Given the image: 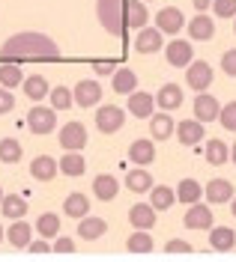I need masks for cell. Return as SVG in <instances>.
<instances>
[{"instance_id":"cell-24","label":"cell","mask_w":236,"mask_h":262,"mask_svg":"<svg viewBox=\"0 0 236 262\" xmlns=\"http://www.w3.org/2000/svg\"><path fill=\"white\" fill-rule=\"evenodd\" d=\"M6 238H9V245H12V247H27L30 242H33V227H30V224H24V221L18 217L15 224L9 227Z\"/></svg>"},{"instance_id":"cell-40","label":"cell","mask_w":236,"mask_h":262,"mask_svg":"<svg viewBox=\"0 0 236 262\" xmlns=\"http://www.w3.org/2000/svg\"><path fill=\"white\" fill-rule=\"evenodd\" d=\"M48 96H51V107H54V111H69L72 101H75V96L69 93L66 86H54Z\"/></svg>"},{"instance_id":"cell-32","label":"cell","mask_w":236,"mask_h":262,"mask_svg":"<svg viewBox=\"0 0 236 262\" xmlns=\"http://www.w3.org/2000/svg\"><path fill=\"white\" fill-rule=\"evenodd\" d=\"M126 247H129V253H137V256L150 253V250H152L150 232H147V229H137V232H132V235H129V242H126Z\"/></svg>"},{"instance_id":"cell-29","label":"cell","mask_w":236,"mask_h":262,"mask_svg":"<svg viewBox=\"0 0 236 262\" xmlns=\"http://www.w3.org/2000/svg\"><path fill=\"white\" fill-rule=\"evenodd\" d=\"M36 232H39L42 238H57V235H60V217H57L54 212L39 214V221H36Z\"/></svg>"},{"instance_id":"cell-39","label":"cell","mask_w":236,"mask_h":262,"mask_svg":"<svg viewBox=\"0 0 236 262\" xmlns=\"http://www.w3.org/2000/svg\"><path fill=\"white\" fill-rule=\"evenodd\" d=\"M0 83L9 90V86H18V83H24V75H21V69L15 63H3L0 66Z\"/></svg>"},{"instance_id":"cell-20","label":"cell","mask_w":236,"mask_h":262,"mask_svg":"<svg viewBox=\"0 0 236 262\" xmlns=\"http://www.w3.org/2000/svg\"><path fill=\"white\" fill-rule=\"evenodd\" d=\"M93 194H96V200L108 203V200H114V196L120 194V182L114 179V176H108V173H102V176H96V182H93Z\"/></svg>"},{"instance_id":"cell-3","label":"cell","mask_w":236,"mask_h":262,"mask_svg":"<svg viewBox=\"0 0 236 262\" xmlns=\"http://www.w3.org/2000/svg\"><path fill=\"white\" fill-rule=\"evenodd\" d=\"M123 122H126V111L117 107V104H105L96 111V128L102 134H114V131L123 128Z\"/></svg>"},{"instance_id":"cell-38","label":"cell","mask_w":236,"mask_h":262,"mask_svg":"<svg viewBox=\"0 0 236 262\" xmlns=\"http://www.w3.org/2000/svg\"><path fill=\"white\" fill-rule=\"evenodd\" d=\"M21 158V143L15 137H3L0 140V161L3 164H15Z\"/></svg>"},{"instance_id":"cell-47","label":"cell","mask_w":236,"mask_h":262,"mask_svg":"<svg viewBox=\"0 0 236 262\" xmlns=\"http://www.w3.org/2000/svg\"><path fill=\"white\" fill-rule=\"evenodd\" d=\"M27 250L33 253V256H48V253H54V247H48V242L42 238V242H30L27 245Z\"/></svg>"},{"instance_id":"cell-11","label":"cell","mask_w":236,"mask_h":262,"mask_svg":"<svg viewBox=\"0 0 236 262\" xmlns=\"http://www.w3.org/2000/svg\"><path fill=\"white\" fill-rule=\"evenodd\" d=\"M203 194H206V200H209L212 206H221V203H230V200H233V185L227 179H212L203 188Z\"/></svg>"},{"instance_id":"cell-28","label":"cell","mask_w":236,"mask_h":262,"mask_svg":"<svg viewBox=\"0 0 236 262\" xmlns=\"http://www.w3.org/2000/svg\"><path fill=\"white\" fill-rule=\"evenodd\" d=\"M0 209H3V214L9 217V221H18V217H24L27 214V203L21 200L18 194H9L0 200Z\"/></svg>"},{"instance_id":"cell-21","label":"cell","mask_w":236,"mask_h":262,"mask_svg":"<svg viewBox=\"0 0 236 262\" xmlns=\"http://www.w3.org/2000/svg\"><path fill=\"white\" fill-rule=\"evenodd\" d=\"M57 170H60V164L54 161V158H48V155H39V158H33V164H30V173H33V179H39V182H51L57 176Z\"/></svg>"},{"instance_id":"cell-26","label":"cell","mask_w":236,"mask_h":262,"mask_svg":"<svg viewBox=\"0 0 236 262\" xmlns=\"http://www.w3.org/2000/svg\"><path fill=\"white\" fill-rule=\"evenodd\" d=\"M135 86H137V75L132 69H117L114 72V93L129 96V93H135Z\"/></svg>"},{"instance_id":"cell-30","label":"cell","mask_w":236,"mask_h":262,"mask_svg":"<svg viewBox=\"0 0 236 262\" xmlns=\"http://www.w3.org/2000/svg\"><path fill=\"white\" fill-rule=\"evenodd\" d=\"M129 158L135 164H150L155 158V146H152V140H135L132 146H129Z\"/></svg>"},{"instance_id":"cell-44","label":"cell","mask_w":236,"mask_h":262,"mask_svg":"<svg viewBox=\"0 0 236 262\" xmlns=\"http://www.w3.org/2000/svg\"><path fill=\"white\" fill-rule=\"evenodd\" d=\"M54 253H60V256H72V253H75V242L66 238V235H60V238L54 242Z\"/></svg>"},{"instance_id":"cell-12","label":"cell","mask_w":236,"mask_h":262,"mask_svg":"<svg viewBox=\"0 0 236 262\" xmlns=\"http://www.w3.org/2000/svg\"><path fill=\"white\" fill-rule=\"evenodd\" d=\"M176 137H180L183 146H198L203 140V122L201 119H186V122H180V125H176Z\"/></svg>"},{"instance_id":"cell-8","label":"cell","mask_w":236,"mask_h":262,"mask_svg":"<svg viewBox=\"0 0 236 262\" xmlns=\"http://www.w3.org/2000/svg\"><path fill=\"white\" fill-rule=\"evenodd\" d=\"M183 21H186V18H183V12H180L176 6H165V9L155 15V27L162 33H168V36H173V33L183 30Z\"/></svg>"},{"instance_id":"cell-53","label":"cell","mask_w":236,"mask_h":262,"mask_svg":"<svg viewBox=\"0 0 236 262\" xmlns=\"http://www.w3.org/2000/svg\"><path fill=\"white\" fill-rule=\"evenodd\" d=\"M0 200H3V191H0Z\"/></svg>"},{"instance_id":"cell-27","label":"cell","mask_w":236,"mask_h":262,"mask_svg":"<svg viewBox=\"0 0 236 262\" xmlns=\"http://www.w3.org/2000/svg\"><path fill=\"white\" fill-rule=\"evenodd\" d=\"M173 200H176V191H170V188H155L152 185V191H150V203H152V209L155 212H168L170 206H173Z\"/></svg>"},{"instance_id":"cell-5","label":"cell","mask_w":236,"mask_h":262,"mask_svg":"<svg viewBox=\"0 0 236 262\" xmlns=\"http://www.w3.org/2000/svg\"><path fill=\"white\" fill-rule=\"evenodd\" d=\"M60 146L66 152H81L87 146V128L81 122H66L60 128Z\"/></svg>"},{"instance_id":"cell-45","label":"cell","mask_w":236,"mask_h":262,"mask_svg":"<svg viewBox=\"0 0 236 262\" xmlns=\"http://www.w3.org/2000/svg\"><path fill=\"white\" fill-rule=\"evenodd\" d=\"M221 69H224L230 78H236V48H233V51H227V54L221 57Z\"/></svg>"},{"instance_id":"cell-13","label":"cell","mask_w":236,"mask_h":262,"mask_svg":"<svg viewBox=\"0 0 236 262\" xmlns=\"http://www.w3.org/2000/svg\"><path fill=\"white\" fill-rule=\"evenodd\" d=\"M188 36L194 39V42H209L212 36H215V24H212V18L209 15H194L188 21Z\"/></svg>"},{"instance_id":"cell-16","label":"cell","mask_w":236,"mask_h":262,"mask_svg":"<svg viewBox=\"0 0 236 262\" xmlns=\"http://www.w3.org/2000/svg\"><path fill=\"white\" fill-rule=\"evenodd\" d=\"M186 227L188 229H209L212 227V209L191 203V209L186 212Z\"/></svg>"},{"instance_id":"cell-54","label":"cell","mask_w":236,"mask_h":262,"mask_svg":"<svg viewBox=\"0 0 236 262\" xmlns=\"http://www.w3.org/2000/svg\"><path fill=\"white\" fill-rule=\"evenodd\" d=\"M233 30H236V21H233Z\"/></svg>"},{"instance_id":"cell-36","label":"cell","mask_w":236,"mask_h":262,"mask_svg":"<svg viewBox=\"0 0 236 262\" xmlns=\"http://www.w3.org/2000/svg\"><path fill=\"white\" fill-rule=\"evenodd\" d=\"M206 158H209V164L221 167V164L230 158V146H227L224 140H209V143H206Z\"/></svg>"},{"instance_id":"cell-25","label":"cell","mask_w":236,"mask_h":262,"mask_svg":"<svg viewBox=\"0 0 236 262\" xmlns=\"http://www.w3.org/2000/svg\"><path fill=\"white\" fill-rule=\"evenodd\" d=\"M105 229H108V224L102 221V217H81V224H78V235L81 238H87V242H96V238H102L105 235Z\"/></svg>"},{"instance_id":"cell-15","label":"cell","mask_w":236,"mask_h":262,"mask_svg":"<svg viewBox=\"0 0 236 262\" xmlns=\"http://www.w3.org/2000/svg\"><path fill=\"white\" fill-rule=\"evenodd\" d=\"M173 131H176V125H173V119H170L168 111L150 116V134H152V140H168Z\"/></svg>"},{"instance_id":"cell-10","label":"cell","mask_w":236,"mask_h":262,"mask_svg":"<svg viewBox=\"0 0 236 262\" xmlns=\"http://www.w3.org/2000/svg\"><path fill=\"white\" fill-rule=\"evenodd\" d=\"M159 48H162V30L159 27H141L135 39L137 54H155Z\"/></svg>"},{"instance_id":"cell-7","label":"cell","mask_w":236,"mask_h":262,"mask_svg":"<svg viewBox=\"0 0 236 262\" xmlns=\"http://www.w3.org/2000/svg\"><path fill=\"white\" fill-rule=\"evenodd\" d=\"M186 81L194 93H203V90L212 83V69H209V63H188Z\"/></svg>"},{"instance_id":"cell-17","label":"cell","mask_w":236,"mask_h":262,"mask_svg":"<svg viewBox=\"0 0 236 262\" xmlns=\"http://www.w3.org/2000/svg\"><path fill=\"white\" fill-rule=\"evenodd\" d=\"M152 107H155V96H150V93H129V111L137 119H150Z\"/></svg>"},{"instance_id":"cell-50","label":"cell","mask_w":236,"mask_h":262,"mask_svg":"<svg viewBox=\"0 0 236 262\" xmlns=\"http://www.w3.org/2000/svg\"><path fill=\"white\" fill-rule=\"evenodd\" d=\"M230 203H233V206H230V212H233V217H236V194H233V200H230Z\"/></svg>"},{"instance_id":"cell-35","label":"cell","mask_w":236,"mask_h":262,"mask_svg":"<svg viewBox=\"0 0 236 262\" xmlns=\"http://www.w3.org/2000/svg\"><path fill=\"white\" fill-rule=\"evenodd\" d=\"M126 185H129V191H135V194H147V191H152V176L147 170H132L129 179H126Z\"/></svg>"},{"instance_id":"cell-52","label":"cell","mask_w":236,"mask_h":262,"mask_svg":"<svg viewBox=\"0 0 236 262\" xmlns=\"http://www.w3.org/2000/svg\"><path fill=\"white\" fill-rule=\"evenodd\" d=\"M0 238H3V229H0Z\"/></svg>"},{"instance_id":"cell-14","label":"cell","mask_w":236,"mask_h":262,"mask_svg":"<svg viewBox=\"0 0 236 262\" xmlns=\"http://www.w3.org/2000/svg\"><path fill=\"white\" fill-rule=\"evenodd\" d=\"M102 98V86L96 81H81L75 86V101H78V107H93V104H99Z\"/></svg>"},{"instance_id":"cell-18","label":"cell","mask_w":236,"mask_h":262,"mask_svg":"<svg viewBox=\"0 0 236 262\" xmlns=\"http://www.w3.org/2000/svg\"><path fill=\"white\" fill-rule=\"evenodd\" d=\"M155 104H159L162 111H176V107L183 104V90H180L176 83H165V86L155 93Z\"/></svg>"},{"instance_id":"cell-23","label":"cell","mask_w":236,"mask_h":262,"mask_svg":"<svg viewBox=\"0 0 236 262\" xmlns=\"http://www.w3.org/2000/svg\"><path fill=\"white\" fill-rule=\"evenodd\" d=\"M129 221H132V227L135 229H152V224H155V209H152V203L150 206H132L129 209Z\"/></svg>"},{"instance_id":"cell-43","label":"cell","mask_w":236,"mask_h":262,"mask_svg":"<svg viewBox=\"0 0 236 262\" xmlns=\"http://www.w3.org/2000/svg\"><path fill=\"white\" fill-rule=\"evenodd\" d=\"M165 253H170V256H188L191 253V245L183 242V238H173V242L165 245Z\"/></svg>"},{"instance_id":"cell-4","label":"cell","mask_w":236,"mask_h":262,"mask_svg":"<svg viewBox=\"0 0 236 262\" xmlns=\"http://www.w3.org/2000/svg\"><path fill=\"white\" fill-rule=\"evenodd\" d=\"M57 125V111L54 107H33L27 114V128L33 134H51Z\"/></svg>"},{"instance_id":"cell-49","label":"cell","mask_w":236,"mask_h":262,"mask_svg":"<svg viewBox=\"0 0 236 262\" xmlns=\"http://www.w3.org/2000/svg\"><path fill=\"white\" fill-rule=\"evenodd\" d=\"M191 3H194V9H209V3H212V0H191Z\"/></svg>"},{"instance_id":"cell-51","label":"cell","mask_w":236,"mask_h":262,"mask_svg":"<svg viewBox=\"0 0 236 262\" xmlns=\"http://www.w3.org/2000/svg\"><path fill=\"white\" fill-rule=\"evenodd\" d=\"M230 158H233V164H236V143H233V149H230Z\"/></svg>"},{"instance_id":"cell-42","label":"cell","mask_w":236,"mask_h":262,"mask_svg":"<svg viewBox=\"0 0 236 262\" xmlns=\"http://www.w3.org/2000/svg\"><path fill=\"white\" fill-rule=\"evenodd\" d=\"M212 9L219 18H233L236 15V0H212Z\"/></svg>"},{"instance_id":"cell-41","label":"cell","mask_w":236,"mask_h":262,"mask_svg":"<svg viewBox=\"0 0 236 262\" xmlns=\"http://www.w3.org/2000/svg\"><path fill=\"white\" fill-rule=\"evenodd\" d=\"M219 122L224 125V131H236V101H230V104H224V107H221Z\"/></svg>"},{"instance_id":"cell-6","label":"cell","mask_w":236,"mask_h":262,"mask_svg":"<svg viewBox=\"0 0 236 262\" xmlns=\"http://www.w3.org/2000/svg\"><path fill=\"white\" fill-rule=\"evenodd\" d=\"M165 57H168L170 66H176V69H186V63H191V60H194L191 42H186V39H173V42H168Z\"/></svg>"},{"instance_id":"cell-34","label":"cell","mask_w":236,"mask_h":262,"mask_svg":"<svg viewBox=\"0 0 236 262\" xmlns=\"http://www.w3.org/2000/svg\"><path fill=\"white\" fill-rule=\"evenodd\" d=\"M63 212H66L69 217H84V214L90 212V200H87L84 194H69L66 203H63Z\"/></svg>"},{"instance_id":"cell-19","label":"cell","mask_w":236,"mask_h":262,"mask_svg":"<svg viewBox=\"0 0 236 262\" xmlns=\"http://www.w3.org/2000/svg\"><path fill=\"white\" fill-rule=\"evenodd\" d=\"M209 245H212V250H219V253H227V250H233V245H236V232L230 227L209 229Z\"/></svg>"},{"instance_id":"cell-2","label":"cell","mask_w":236,"mask_h":262,"mask_svg":"<svg viewBox=\"0 0 236 262\" xmlns=\"http://www.w3.org/2000/svg\"><path fill=\"white\" fill-rule=\"evenodd\" d=\"M126 3L129 0H99L96 3V15H99L102 27L111 36H123L126 33Z\"/></svg>"},{"instance_id":"cell-33","label":"cell","mask_w":236,"mask_h":262,"mask_svg":"<svg viewBox=\"0 0 236 262\" xmlns=\"http://www.w3.org/2000/svg\"><path fill=\"white\" fill-rule=\"evenodd\" d=\"M24 93H27V98L39 101V98L48 96L51 90H48V81L42 75H30V78H24Z\"/></svg>"},{"instance_id":"cell-48","label":"cell","mask_w":236,"mask_h":262,"mask_svg":"<svg viewBox=\"0 0 236 262\" xmlns=\"http://www.w3.org/2000/svg\"><path fill=\"white\" fill-rule=\"evenodd\" d=\"M93 69H96V75H114V60H96Z\"/></svg>"},{"instance_id":"cell-22","label":"cell","mask_w":236,"mask_h":262,"mask_svg":"<svg viewBox=\"0 0 236 262\" xmlns=\"http://www.w3.org/2000/svg\"><path fill=\"white\" fill-rule=\"evenodd\" d=\"M147 18H150V12H147L144 0H129L126 3V27L141 30V27H147Z\"/></svg>"},{"instance_id":"cell-1","label":"cell","mask_w":236,"mask_h":262,"mask_svg":"<svg viewBox=\"0 0 236 262\" xmlns=\"http://www.w3.org/2000/svg\"><path fill=\"white\" fill-rule=\"evenodd\" d=\"M0 57H6V60H36V57H60V48H57V42L48 39L45 33H15L12 39H6L3 42V48H0Z\"/></svg>"},{"instance_id":"cell-37","label":"cell","mask_w":236,"mask_h":262,"mask_svg":"<svg viewBox=\"0 0 236 262\" xmlns=\"http://www.w3.org/2000/svg\"><path fill=\"white\" fill-rule=\"evenodd\" d=\"M60 170H63L66 176H84L87 164L78 152H66V158H60Z\"/></svg>"},{"instance_id":"cell-31","label":"cell","mask_w":236,"mask_h":262,"mask_svg":"<svg viewBox=\"0 0 236 262\" xmlns=\"http://www.w3.org/2000/svg\"><path fill=\"white\" fill-rule=\"evenodd\" d=\"M201 196H203V188L194 179H183L180 182V188H176V200H183L186 206H191V203H201Z\"/></svg>"},{"instance_id":"cell-9","label":"cell","mask_w":236,"mask_h":262,"mask_svg":"<svg viewBox=\"0 0 236 262\" xmlns=\"http://www.w3.org/2000/svg\"><path fill=\"white\" fill-rule=\"evenodd\" d=\"M219 114H221V104L215 101V96L198 93V98H194V119H201V122H212V119H219Z\"/></svg>"},{"instance_id":"cell-46","label":"cell","mask_w":236,"mask_h":262,"mask_svg":"<svg viewBox=\"0 0 236 262\" xmlns=\"http://www.w3.org/2000/svg\"><path fill=\"white\" fill-rule=\"evenodd\" d=\"M12 107H15V96L3 86V90H0V114H9Z\"/></svg>"}]
</instances>
